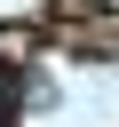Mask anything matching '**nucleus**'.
Masks as SVG:
<instances>
[{
    "label": "nucleus",
    "instance_id": "f257e3e1",
    "mask_svg": "<svg viewBox=\"0 0 119 127\" xmlns=\"http://www.w3.org/2000/svg\"><path fill=\"white\" fill-rule=\"evenodd\" d=\"M0 103H24V71H16L8 56H0Z\"/></svg>",
    "mask_w": 119,
    "mask_h": 127
},
{
    "label": "nucleus",
    "instance_id": "f03ea898",
    "mask_svg": "<svg viewBox=\"0 0 119 127\" xmlns=\"http://www.w3.org/2000/svg\"><path fill=\"white\" fill-rule=\"evenodd\" d=\"M16 111H24V103H0V127H16Z\"/></svg>",
    "mask_w": 119,
    "mask_h": 127
}]
</instances>
